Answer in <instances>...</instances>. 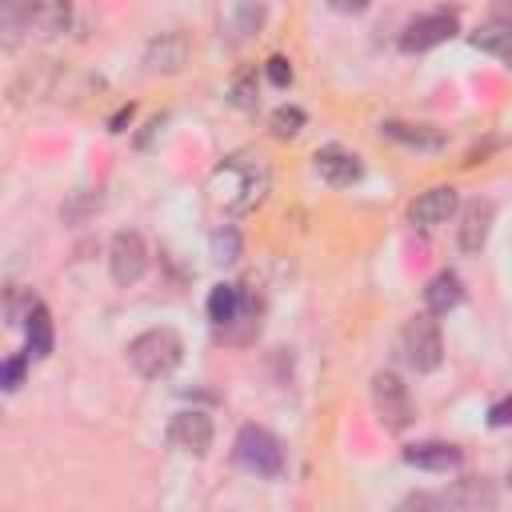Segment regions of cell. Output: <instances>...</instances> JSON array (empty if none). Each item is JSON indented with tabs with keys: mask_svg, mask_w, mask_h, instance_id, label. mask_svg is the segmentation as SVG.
<instances>
[{
	"mask_svg": "<svg viewBox=\"0 0 512 512\" xmlns=\"http://www.w3.org/2000/svg\"><path fill=\"white\" fill-rule=\"evenodd\" d=\"M268 184H272V172H268L264 156H256V152H232V156H224L212 168L208 196H212L216 208H224L232 216H244V212H252V208L264 204Z\"/></svg>",
	"mask_w": 512,
	"mask_h": 512,
	"instance_id": "6da1fadb",
	"label": "cell"
},
{
	"mask_svg": "<svg viewBox=\"0 0 512 512\" xmlns=\"http://www.w3.org/2000/svg\"><path fill=\"white\" fill-rule=\"evenodd\" d=\"M184 360V340L176 328H148L136 340H128V364L144 380H164L180 368Z\"/></svg>",
	"mask_w": 512,
	"mask_h": 512,
	"instance_id": "7a4b0ae2",
	"label": "cell"
},
{
	"mask_svg": "<svg viewBox=\"0 0 512 512\" xmlns=\"http://www.w3.org/2000/svg\"><path fill=\"white\" fill-rule=\"evenodd\" d=\"M232 460H236L244 472L260 476V480L284 476V464H288L284 440H280L276 432L260 428V424H244V428L236 432V440H232Z\"/></svg>",
	"mask_w": 512,
	"mask_h": 512,
	"instance_id": "3957f363",
	"label": "cell"
},
{
	"mask_svg": "<svg viewBox=\"0 0 512 512\" xmlns=\"http://www.w3.org/2000/svg\"><path fill=\"white\" fill-rule=\"evenodd\" d=\"M372 408H376V420L384 424V432H404L416 420L412 392L400 380V372H392V368L372 372Z\"/></svg>",
	"mask_w": 512,
	"mask_h": 512,
	"instance_id": "277c9868",
	"label": "cell"
},
{
	"mask_svg": "<svg viewBox=\"0 0 512 512\" xmlns=\"http://www.w3.org/2000/svg\"><path fill=\"white\" fill-rule=\"evenodd\" d=\"M400 356L412 372H436L444 360V336L436 316H412L400 328Z\"/></svg>",
	"mask_w": 512,
	"mask_h": 512,
	"instance_id": "5b68a950",
	"label": "cell"
},
{
	"mask_svg": "<svg viewBox=\"0 0 512 512\" xmlns=\"http://www.w3.org/2000/svg\"><path fill=\"white\" fill-rule=\"evenodd\" d=\"M460 32V12L456 8H428V12H416L404 32H400V52H428L444 40H452Z\"/></svg>",
	"mask_w": 512,
	"mask_h": 512,
	"instance_id": "8992f818",
	"label": "cell"
},
{
	"mask_svg": "<svg viewBox=\"0 0 512 512\" xmlns=\"http://www.w3.org/2000/svg\"><path fill=\"white\" fill-rule=\"evenodd\" d=\"M108 272L120 288H132L140 284V276L148 272V244L136 228H120L112 240H108Z\"/></svg>",
	"mask_w": 512,
	"mask_h": 512,
	"instance_id": "52a82bcc",
	"label": "cell"
},
{
	"mask_svg": "<svg viewBox=\"0 0 512 512\" xmlns=\"http://www.w3.org/2000/svg\"><path fill=\"white\" fill-rule=\"evenodd\" d=\"M212 436H216L212 416L200 412V408H180V412L168 420V440H172L180 452H188V456H204V452L212 448Z\"/></svg>",
	"mask_w": 512,
	"mask_h": 512,
	"instance_id": "ba28073f",
	"label": "cell"
},
{
	"mask_svg": "<svg viewBox=\"0 0 512 512\" xmlns=\"http://www.w3.org/2000/svg\"><path fill=\"white\" fill-rule=\"evenodd\" d=\"M312 168H316V176H320L324 184H332V188H348V184H356V180L364 176L360 156H356L352 148H344V144H324V148H316V152H312Z\"/></svg>",
	"mask_w": 512,
	"mask_h": 512,
	"instance_id": "9c48e42d",
	"label": "cell"
},
{
	"mask_svg": "<svg viewBox=\"0 0 512 512\" xmlns=\"http://www.w3.org/2000/svg\"><path fill=\"white\" fill-rule=\"evenodd\" d=\"M456 208H460V192H456L452 184H436V188L420 192V196L408 204V220H412L416 228L432 232V228H440L448 216H456Z\"/></svg>",
	"mask_w": 512,
	"mask_h": 512,
	"instance_id": "30bf717a",
	"label": "cell"
},
{
	"mask_svg": "<svg viewBox=\"0 0 512 512\" xmlns=\"http://www.w3.org/2000/svg\"><path fill=\"white\" fill-rule=\"evenodd\" d=\"M188 36L180 32V28H168V32H160V36H152L148 44H144V68L156 76H168V72H180L184 64H188Z\"/></svg>",
	"mask_w": 512,
	"mask_h": 512,
	"instance_id": "8fae6325",
	"label": "cell"
},
{
	"mask_svg": "<svg viewBox=\"0 0 512 512\" xmlns=\"http://www.w3.org/2000/svg\"><path fill=\"white\" fill-rule=\"evenodd\" d=\"M444 500H448L452 512H496L500 492L484 476H460V480H452L444 488Z\"/></svg>",
	"mask_w": 512,
	"mask_h": 512,
	"instance_id": "7c38bea8",
	"label": "cell"
},
{
	"mask_svg": "<svg viewBox=\"0 0 512 512\" xmlns=\"http://www.w3.org/2000/svg\"><path fill=\"white\" fill-rule=\"evenodd\" d=\"M492 220H496V204H492V200H468V204L460 208V224H456V244H460V252H480V248L488 244Z\"/></svg>",
	"mask_w": 512,
	"mask_h": 512,
	"instance_id": "4fadbf2b",
	"label": "cell"
},
{
	"mask_svg": "<svg viewBox=\"0 0 512 512\" xmlns=\"http://www.w3.org/2000/svg\"><path fill=\"white\" fill-rule=\"evenodd\" d=\"M404 464L424 468V472H456L464 464V448L448 440H420L404 448Z\"/></svg>",
	"mask_w": 512,
	"mask_h": 512,
	"instance_id": "5bb4252c",
	"label": "cell"
},
{
	"mask_svg": "<svg viewBox=\"0 0 512 512\" xmlns=\"http://www.w3.org/2000/svg\"><path fill=\"white\" fill-rule=\"evenodd\" d=\"M380 136L400 144V148H416V152H440L448 148V136L432 124H404V120H384L380 124Z\"/></svg>",
	"mask_w": 512,
	"mask_h": 512,
	"instance_id": "9a60e30c",
	"label": "cell"
},
{
	"mask_svg": "<svg viewBox=\"0 0 512 512\" xmlns=\"http://www.w3.org/2000/svg\"><path fill=\"white\" fill-rule=\"evenodd\" d=\"M264 20H268L264 4H228V8H220V36H228L232 44H244L260 32Z\"/></svg>",
	"mask_w": 512,
	"mask_h": 512,
	"instance_id": "2e32d148",
	"label": "cell"
},
{
	"mask_svg": "<svg viewBox=\"0 0 512 512\" xmlns=\"http://www.w3.org/2000/svg\"><path fill=\"white\" fill-rule=\"evenodd\" d=\"M468 44L488 52V56H500V60H512V20L508 16H488L484 24H476L468 32Z\"/></svg>",
	"mask_w": 512,
	"mask_h": 512,
	"instance_id": "e0dca14e",
	"label": "cell"
},
{
	"mask_svg": "<svg viewBox=\"0 0 512 512\" xmlns=\"http://www.w3.org/2000/svg\"><path fill=\"white\" fill-rule=\"evenodd\" d=\"M464 304V284H460V276L456 272H436L428 284H424V308H428V316H448L452 308H460Z\"/></svg>",
	"mask_w": 512,
	"mask_h": 512,
	"instance_id": "ac0fdd59",
	"label": "cell"
},
{
	"mask_svg": "<svg viewBox=\"0 0 512 512\" xmlns=\"http://www.w3.org/2000/svg\"><path fill=\"white\" fill-rule=\"evenodd\" d=\"M208 320H212V328L220 332V328H228L232 320H236V312L244 308V288L240 284H228V280H220V284H212V292H208Z\"/></svg>",
	"mask_w": 512,
	"mask_h": 512,
	"instance_id": "d6986e66",
	"label": "cell"
},
{
	"mask_svg": "<svg viewBox=\"0 0 512 512\" xmlns=\"http://www.w3.org/2000/svg\"><path fill=\"white\" fill-rule=\"evenodd\" d=\"M68 24H72L68 4H28V36L48 40V36H60Z\"/></svg>",
	"mask_w": 512,
	"mask_h": 512,
	"instance_id": "ffe728a7",
	"label": "cell"
},
{
	"mask_svg": "<svg viewBox=\"0 0 512 512\" xmlns=\"http://www.w3.org/2000/svg\"><path fill=\"white\" fill-rule=\"evenodd\" d=\"M52 344H56V336H52V312L44 304H36V312L24 324V352L36 356V360H44L52 352Z\"/></svg>",
	"mask_w": 512,
	"mask_h": 512,
	"instance_id": "44dd1931",
	"label": "cell"
},
{
	"mask_svg": "<svg viewBox=\"0 0 512 512\" xmlns=\"http://www.w3.org/2000/svg\"><path fill=\"white\" fill-rule=\"evenodd\" d=\"M256 332H260V304L244 292V308H240L236 320H232L228 328H220L216 336H220L224 344H248V340H256Z\"/></svg>",
	"mask_w": 512,
	"mask_h": 512,
	"instance_id": "7402d4cb",
	"label": "cell"
},
{
	"mask_svg": "<svg viewBox=\"0 0 512 512\" xmlns=\"http://www.w3.org/2000/svg\"><path fill=\"white\" fill-rule=\"evenodd\" d=\"M208 252L216 264H236L240 260V232L232 224H220L212 236H208Z\"/></svg>",
	"mask_w": 512,
	"mask_h": 512,
	"instance_id": "603a6c76",
	"label": "cell"
},
{
	"mask_svg": "<svg viewBox=\"0 0 512 512\" xmlns=\"http://www.w3.org/2000/svg\"><path fill=\"white\" fill-rule=\"evenodd\" d=\"M36 304H40V300H36V296H32L28 288L12 284V288H8V304H4V316H8V324H12V328L28 324V316L36 312Z\"/></svg>",
	"mask_w": 512,
	"mask_h": 512,
	"instance_id": "cb8c5ba5",
	"label": "cell"
},
{
	"mask_svg": "<svg viewBox=\"0 0 512 512\" xmlns=\"http://www.w3.org/2000/svg\"><path fill=\"white\" fill-rule=\"evenodd\" d=\"M272 136H280V140H288V136H296L304 124H308V116H304V108H296V104H280L276 112H272Z\"/></svg>",
	"mask_w": 512,
	"mask_h": 512,
	"instance_id": "d4e9b609",
	"label": "cell"
},
{
	"mask_svg": "<svg viewBox=\"0 0 512 512\" xmlns=\"http://www.w3.org/2000/svg\"><path fill=\"white\" fill-rule=\"evenodd\" d=\"M396 512H452L448 508V500H444V492H408L400 504H396Z\"/></svg>",
	"mask_w": 512,
	"mask_h": 512,
	"instance_id": "484cf974",
	"label": "cell"
},
{
	"mask_svg": "<svg viewBox=\"0 0 512 512\" xmlns=\"http://www.w3.org/2000/svg\"><path fill=\"white\" fill-rule=\"evenodd\" d=\"M28 352H16V356H8L4 364H0V384H4V392H20V384H24V372H28Z\"/></svg>",
	"mask_w": 512,
	"mask_h": 512,
	"instance_id": "4316f807",
	"label": "cell"
},
{
	"mask_svg": "<svg viewBox=\"0 0 512 512\" xmlns=\"http://www.w3.org/2000/svg\"><path fill=\"white\" fill-rule=\"evenodd\" d=\"M228 96H232V104H236V108L252 112V108H256V100H260V96H256V72H240V76L232 80V92H228Z\"/></svg>",
	"mask_w": 512,
	"mask_h": 512,
	"instance_id": "83f0119b",
	"label": "cell"
},
{
	"mask_svg": "<svg viewBox=\"0 0 512 512\" xmlns=\"http://www.w3.org/2000/svg\"><path fill=\"white\" fill-rule=\"evenodd\" d=\"M264 76H268L272 88H288V84H292V64H288V56H268V60H264Z\"/></svg>",
	"mask_w": 512,
	"mask_h": 512,
	"instance_id": "f1b7e54d",
	"label": "cell"
},
{
	"mask_svg": "<svg viewBox=\"0 0 512 512\" xmlns=\"http://www.w3.org/2000/svg\"><path fill=\"white\" fill-rule=\"evenodd\" d=\"M488 428H512V396H500L488 408Z\"/></svg>",
	"mask_w": 512,
	"mask_h": 512,
	"instance_id": "f546056e",
	"label": "cell"
}]
</instances>
